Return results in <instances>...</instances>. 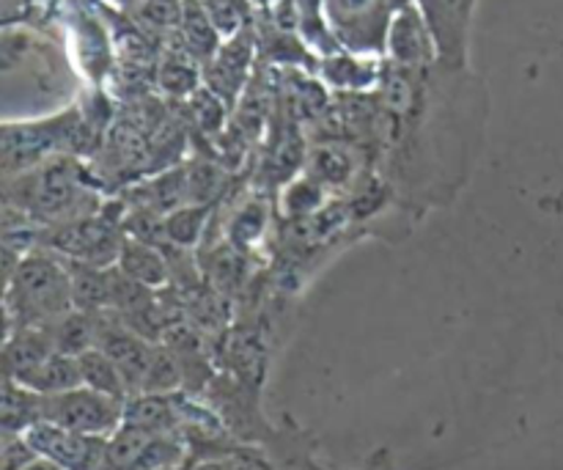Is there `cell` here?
Returning a JSON list of instances; mask_svg holds the SVG:
<instances>
[{
	"label": "cell",
	"mask_w": 563,
	"mask_h": 470,
	"mask_svg": "<svg viewBox=\"0 0 563 470\" xmlns=\"http://www.w3.org/2000/svg\"><path fill=\"white\" fill-rule=\"evenodd\" d=\"M5 207L25 215L33 226H60L99 212L88 171L75 154H55L36 168L5 176Z\"/></svg>",
	"instance_id": "6da1fadb"
},
{
	"label": "cell",
	"mask_w": 563,
	"mask_h": 470,
	"mask_svg": "<svg viewBox=\"0 0 563 470\" xmlns=\"http://www.w3.org/2000/svg\"><path fill=\"white\" fill-rule=\"evenodd\" d=\"M75 308L71 300V270L64 256L36 245L5 275V319L14 328H47Z\"/></svg>",
	"instance_id": "7a4b0ae2"
},
{
	"label": "cell",
	"mask_w": 563,
	"mask_h": 470,
	"mask_svg": "<svg viewBox=\"0 0 563 470\" xmlns=\"http://www.w3.org/2000/svg\"><path fill=\"white\" fill-rule=\"evenodd\" d=\"M82 119L75 108L60 110L47 119L3 121L0 154H3V176H16L36 168L55 154H75L82 135Z\"/></svg>",
	"instance_id": "3957f363"
},
{
	"label": "cell",
	"mask_w": 563,
	"mask_h": 470,
	"mask_svg": "<svg viewBox=\"0 0 563 470\" xmlns=\"http://www.w3.org/2000/svg\"><path fill=\"white\" fill-rule=\"evenodd\" d=\"M322 9L341 50L385 58L390 22L399 11L394 0H322Z\"/></svg>",
	"instance_id": "277c9868"
},
{
	"label": "cell",
	"mask_w": 563,
	"mask_h": 470,
	"mask_svg": "<svg viewBox=\"0 0 563 470\" xmlns=\"http://www.w3.org/2000/svg\"><path fill=\"white\" fill-rule=\"evenodd\" d=\"M126 237L121 234L119 223L99 212L86 218L69 220L60 226H47L42 231V245L64 256L66 262L93 264V267H115L124 248Z\"/></svg>",
	"instance_id": "5b68a950"
},
{
	"label": "cell",
	"mask_w": 563,
	"mask_h": 470,
	"mask_svg": "<svg viewBox=\"0 0 563 470\" xmlns=\"http://www.w3.org/2000/svg\"><path fill=\"white\" fill-rule=\"evenodd\" d=\"M124 400L99 394L88 385L64 391V394H42V422H53L58 427L75 433L110 438L124 424Z\"/></svg>",
	"instance_id": "8992f818"
},
{
	"label": "cell",
	"mask_w": 563,
	"mask_h": 470,
	"mask_svg": "<svg viewBox=\"0 0 563 470\" xmlns=\"http://www.w3.org/2000/svg\"><path fill=\"white\" fill-rule=\"evenodd\" d=\"M432 33L438 69L465 75L471 64V33L476 0H412Z\"/></svg>",
	"instance_id": "52a82bcc"
},
{
	"label": "cell",
	"mask_w": 563,
	"mask_h": 470,
	"mask_svg": "<svg viewBox=\"0 0 563 470\" xmlns=\"http://www.w3.org/2000/svg\"><path fill=\"white\" fill-rule=\"evenodd\" d=\"M256 47L258 36L253 31V25H247L245 31L234 33V36L223 39L218 53L212 55V61L203 64V86L214 94V97L223 99L229 108H236L245 94L247 80H251L253 61H256Z\"/></svg>",
	"instance_id": "ba28073f"
},
{
	"label": "cell",
	"mask_w": 563,
	"mask_h": 470,
	"mask_svg": "<svg viewBox=\"0 0 563 470\" xmlns=\"http://www.w3.org/2000/svg\"><path fill=\"white\" fill-rule=\"evenodd\" d=\"M25 438L36 455L49 457L66 470H102L104 466L108 438H99V435L75 433L53 422H38L27 429Z\"/></svg>",
	"instance_id": "9c48e42d"
},
{
	"label": "cell",
	"mask_w": 563,
	"mask_h": 470,
	"mask_svg": "<svg viewBox=\"0 0 563 470\" xmlns=\"http://www.w3.org/2000/svg\"><path fill=\"white\" fill-rule=\"evenodd\" d=\"M385 61L407 72H432L438 69V50H434L432 33L423 22L416 6H401L396 11L388 31V47Z\"/></svg>",
	"instance_id": "30bf717a"
},
{
	"label": "cell",
	"mask_w": 563,
	"mask_h": 470,
	"mask_svg": "<svg viewBox=\"0 0 563 470\" xmlns=\"http://www.w3.org/2000/svg\"><path fill=\"white\" fill-rule=\"evenodd\" d=\"M383 69L385 58H377V55L335 50V53L319 58L317 75L324 86L339 94H368L383 80Z\"/></svg>",
	"instance_id": "8fae6325"
},
{
	"label": "cell",
	"mask_w": 563,
	"mask_h": 470,
	"mask_svg": "<svg viewBox=\"0 0 563 470\" xmlns=\"http://www.w3.org/2000/svg\"><path fill=\"white\" fill-rule=\"evenodd\" d=\"M306 174L322 182L330 193L352 187L361 174H357L355 146L344 143L341 138H333L328 143H319L306 154Z\"/></svg>",
	"instance_id": "7c38bea8"
},
{
	"label": "cell",
	"mask_w": 563,
	"mask_h": 470,
	"mask_svg": "<svg viewBox=\"0 0 563 470\" xmlns=\"http://www.w3.org/2000/svg\"><path fill=\"white\" fill-rule=\"evenodd\" d=\"M115 267L124 275H130L137 284L148 286V289H163L170 281V259L165 256L163 245L146 240H135V237H126L124 248H121V256L115 262Z\"/></svg>",
	"instance_id": "4fadbf2b"
},
{
	"label": "cell",
	"mask_w": 563,
	"mask_h": 470,
	"mask_svg": "<svg viewBox=\"0 0 563 470\" xmlns=\"http://www.w3.org/2000/svg\"><path fill=\"white\" fill-rule=\"evenodd\" d=\"M181 36V47L198 61V64H207L212 61V55L218 53L220 44H223V36L214 28L212 17L207 14L201 0H181V14L179 25H176Z\"/></svg>",
	"instance_id": "5bb4252c"
},
{
	"label": "cell",
	"mask_w": 563,
	"mask_h": 470,
	"mask_svg": "<svg viewBox=\"0 0 563 470\" xmlns=\"http://www.w3.org/2000/svg\"><path fill=\"white\" fill-rule=\"evenodd\" d=\"M16 383L27 385L31 391H36V394H44V396L64 394V391H71L77 389V385H82L80 363H77V356H66V352L55 350L49 352L36 369H31L25 378L16 380Z\"/></svg>",
	"instance_id": "9a60e30c"
},
{
	"label": "cell",
	"mask_w": 563,
	"mask_h": 470,
	"mask_svg": "<svg viewBox=\"0 0 563 470\" xmlns=\"http://www.w3.org/2000/svg\"><path fill=\"white\" fill-rule=\"evenodd\" d=\"M0 418H3V433H27L33 424L42 422V394L5 378Z\"/></svg>",
	"instance_id": "2e32d148"
},
{
	"label": "cell",
	"mask_w": 563,
	"mask_h": 470,
	"mask_svg": "<svg viewBox=\"0 0 563 470\" xmlns=\"http://www.w3.org/2000/svg\"><path fill=\"white\" fill-rule=\"evenodd\" d=\"M77 363H80L82 385L99 391V394L115 396V400H130V385H126L124 374H121V369L115 367L108 352L91 347V350L77 356Z\"/></svg>",
	"instance_id": "e0dca14e"
},
{
	"label": "cell",
	"mask_w": 563,
	"mask_h": 470,
	"mask_svg": "<svg viewBox=\"0 0 563 470\" xmlns=\"http://www.w3.org/2000/svg\"><path fill=\"white\" fill-rule=\"evenodd\" d=\"M330 198V190L311 174H302L297 179H289L280 193V209L289 220H308L324 209V201Z\"/></svg>",
	"instance_id": "ac0fdd59"
},
{
	"label": "cell",
	"mask_w": 563,
	"mask_h": 470,
	"mask_svg": "<svg viewBox=\"0 0 563 470\" xmlns=\"http://www.w3.org/2000/svg\"><path fill=\"white\" fill-rule=\"evenodd\" d=\"M157 80L170 97H192L203 83V66L181 47L176 55H165L157 69Z\"/></svg>",
	"instance_id": "d6986e66"
},
{
	"label": "cell",
	"mask_w": 563,
	"mask_h": 470,
	"mask_svg": "<svg viewBox=\"0 0 563 470\" xmlns=\"http://www.w3.org/2000/svg\"><path fill=\"white\" fill-rule=\"evenodd\" d=\"M209 218V204H181L163 218V242L190 251L201 240V231Z\"/></svg>",
	"instance_id": "ffe728a7"
},
{
	"label": "cell",
	"mask_w": 563,
	"mask_h": 470,
	"mask_svg": "<svg viewBox=\"0 0 563 470\" xmlns=\"http://www.w3.org/2000/svg\"><path fill=\"white\" fill-rule=\"evenodd\" d=\"M267 201L262 198H253V201L242 204L236 209L234 218L229 220V240L234 248H247L253 242H258L264 237V229H267Z\"/></svg>",
	"instance_id": "44dd1931"
},
{
	"label": "cell",
	"mask_w": 563,
	"mask_h": 470,
	"mask_svg": "<svg viewBox=\"0 0 563 470\" xmlns=\"http://www.w3.org/2000/svg\"><path fill=\"white\" fill-rule=\"evenodd\" d=\"M207 14L212 17L214 28L220 31V36L229 39L234 33L245 31L247 25H253V3L251 0H201Z\"/></svg>",
	"instance_id": "7402d4cb"
},
{
	"label": "cell",
	"mask_w": 563,
	"mask_h": 470,
	"mask_svg": "<svg viewBox=\"0 0 563 470\" xmlns=\"http://www.w3.org/2000/svg\"><path fill=\"white\" fill-rule=\"evenodd\" d=\"M225 462H229V470H278L275 462L258 449L256 444H231L229 449H223Z\"/></svg>",
	"instance_id": "603a6c76"
},
{
	"label": "cell",
	"mask_w": 563,
	"mask_h": 470,
	"mask_svg": "<svg viewBox=\"0 0 563 470\" xmlns=\"http://www.w3.org/2000/svg\"><path fill=\"white\" fill-rule=\"evenodd\" d=\"M36 457L33 446L27 444L25 433H3L0 446V470H22Z\"/></svg>",
	"instance_id": "cb8c5ba5"
},
{
	"label": "cell",
	"mask_w": 563,
	"mask_h": 470,
	"mask_svg": "<svg viewBox=\"0 0 563 470\" xmlns=\"http://www.w3.org/2000/svg\"><path fill=\"white\" fill-rule=\"evenodd\" d=\"M185 470H229L223 451H203V455H190Z\"/></svg>",
	"instance_id": "d4e9b609"
},
{
	"label": "cell",
	"mask_w": 563,
	"mask_h": 470,
	"mask_svg": "<svg viewBox=\"0 0 563 470\" xmlns=\"http://www.w3.org/2000/svg\"><path fill=\"white\" fill-rule=\"evenodd\" d=\"M22 470H66V468L58 466V462H55V460H49V457L36 455Z\"/></svg>",
	"instance_id": "484cf974"
},
{
	"label": "cell",
	"mask_w": 563,
	"mask_h": 470,
	"mask_svg": "<svg viewBox=\"0 0 563 470\" xmlns=\"http://www.w3.org/2000/svg\"><path fill=\"white\" fill-rule=\"evenodd\" d=\"M394 3H396V9H401V6H410L412 0H394Z\"/></svg>",
	"instance_id": "4316f807"
},
{
	"label": "cell",
	"mask_w": 563,
	"mask_h": 470,
	"mask_svg": "<svg viewBox=\"0 0 563 470\" xmlns=\"http://www.w3.org/2000/svg\"><path fill=\"white\" fill-rule=\"evenodd\" d=\"M264 3H278V0H264Z\"/></svg>",
	"instance_id": "83f0119b"
}]
</instances>
